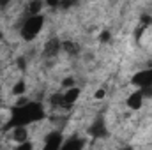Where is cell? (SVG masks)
Listing matches in <instances>:
<instances>
[{
  "label": "cell",
  "instance_id": "obj_1",
  "mask_svg": "<svg viewBox=\"0 0 152 150\" xmlns=\"http://www.w3.org/2000/svg\"><path fill=\"white\" fill-rule=\"evenodd\" d=\"M41 118H44V108L41 103H27L23 106H16L12 113H11V120L7 124L5 129L9 127H25L27 124H32V122H37Z\"/></svg>",
  "mask_w": 152,
  "mask_h": 150
},
{
  "label": "cell",
  "instance_id": "obj_2",
  "mask_svg": "<svg viewBox=\"0 0 152 150\" xmlns=\"http://www.w3.org/2000/svg\"><path fill=\"white\" fill-rule=\"evenodd\" d=\"M42 25H44V16H41V14L28 16L25 20L23 27H21V37L25 39V41H34V39L37 37V34L41 32Z\"/></svg>",
  "mask_w": 152,
  "mask_h": 150
},
{
  "label": "cell",
  "instance_id": "obj_3",
  "mask_svg": "<svg viewBox=\"0 0 152 150\" xmlns=\"http://www.w3.org/2000/svg\"><path fill=\"white\" fill-rule=\"evenodd\" d=\"M60 147H62V134L58 131H53L46 136L42 150H60Z\"/></svg>",
  "mask_w": 152,
  "mask_h": 150
},
{
  "label": "cell",
  "instance_id": "obj_4",
  "mask_svg": "<svg viewBox=\"0 0 152 150\" xmlns=\"http://www.w3.org/2000/svg\"><path fill=\"white\" fill-rule=\"evenodd\" d=\"M133 83L142 87V88H149L152 87V69H147V71H140L138 74L133 76Z\"/></svg>",
  "mask_w": 152,
  "mask_h": 150
},
{
  "label": "cell",
  "instance_id": "obj_5",
  "mask_svg": "<svg viewBox=\"0 0 152 150\" xmlns=\"http://www.w3.org/2000/svg\"><path fill=\"white\" fill-rule=\"evenodd\" d=\"M88 133H90V136H94V138H104V136H106V125H104V120L99 117V118L90 125Z\"/></svg>",
  "mask_w": 152,
  "mask_h": 150
},
{
  "label": "cell",
  "instance_id": "obj_6",
  "mask_svg": "<svg viewBox=\"0 0 152 150\" xmlns=\"http://www.w3.org/2000/svg\"><path fill=\"white\" fill-rule=\"evenodd\" d=\"M62 48V42L58 39H50L46 44H44V57H55Z\"/></svg>",
  "mask_w": 152,
  "mask_h": 150
},
{
  "label": "cell",
  "instance_id": "obj_7",
  "mask_svg": "<svg viewBox=\"0 0 152 150\" xmlns=\"http://www.w3.org/2000/svg\"><path fill=\"white\" fill-rule=\"evenodd\" d=\"M142 104H143V95H142V92H134V94H131V95L127 97V106H129L131 110H140Z\"/></svg>",
  "mask_w": 152,
  "mask_h": 150
},
{
  "label": "cell",
  "instance_id": "obj_8",
  "mask_svg": "<svg viewBox=\"0 0 152 150\" xmlns=\"http://www.w3.org/2000/svg\"><path fill=\"white\" fill-rule=\"evenodd\" d=\"M83 149V140H80V138H71L69 141H66L60 150H81Z\"/></svg>",
  "mask_w": 152,
  "mask_h": 150
},
{
  "label": "cell",
  "instance_id": "obj_9",
  "mask_svg": "<svg viewBox=\"0 0 152 150\" xmlns=\"http://www.w3.org/2000/svg\"><path fill=\"white\" fill-rule=\"evenodd\" d=\"M78 97H80V88L73 87V88H69V90L64 94V103H66V104H73V103H76Z\"/></svg>",
  "mask_w": 152,
  "mask_h": 150
},
{
  "label": "cell",
  "instance_id": "obj_10",
  "mask_svg": "<svg viewBox=\"0 0 152 150\" xmlns=\"http://www.w3.org/2000/svg\"><path fill=\"white\" fill-rule=\"evenodd\" d=\"M14 140L18 143H25L27 141V129L25 127H14Z\"/></svg>",
  "mask_w": 152,
  "mask_h": 150
},
{
  "label": "cell",
  "instance_id": "obj_11",
  "mask_svg": "<svg viewBox=\"0 0 152 150\" xmlns=\"http://www.w3.org/2000/svg\"><path fill=\"white\" fill-rule=\"evenodd\" d=\"M62 48L69 53V55H76L78 53V46H76L75 42H71V41H66V42H62Z\"/></svg>",
  "mask_w": 152,
  "mask_h": 150
},
{
  "label": "cell",
  "instance_id": "obj_12",
  "mask_svg": "<svg viewBox=\"0 0 152 150\" xmlns=\"http://www.w3.org/2000/svg\"><path fill=\"white\" fill-rule=\"evenodd\" d=\"M41 7H42L41 2H30V4H28V14H30V16H37L39 11H41Z\"/></svg>",
  "mask_w": 152,
  "mask_h": 150
},
{
  "label": "cell",
  "instance_id": "obj_13",
  "mask_svg": "<svg viewBox=\"0 0 152 150\" xmlns=\"http://www.w3.org/2000/svg\"><path fill=\"white\" fill-rule=\"evenodd\" d=\"M50 103H51V104H55V106L66 104V103H64V95H62V94H53V95H51V99H50Z\"/></svg>",
  "mask_w": 152,
  "mask_h": 150
},
{
  "label": "cell",
  "instance_id": "obj_14",
  "mask_svg": "<svg viewBox=\"0 0 152 150\" xmlns=\"http://www.w3.org/2000/svg\"><path fill=\"white\" fill-rule=\"evenodd\" d=\"M23 92H25V81H18L14 85V88H12V94L14 95H21Z\"/></svg>",
  "mask_w": 152,
  "mask_h": 150
},
{
  "label": "cell",
  "instance_id": "obj_15",
  "mask_svg": "<svg viewBox=\"0 0 152 150\" xmlns=\"http://www.w3.org/2000/svg\"><path fill=\"white\" fill-rule=\"evenodd\" d=\"M73 85H75V79H73V78H66V79L62 81V87H66L67 90L73 88Z\"/></svg>",
  "mask_w": 152,
  "mask_h": 150
},
{
  "label": "cell",
  "instance_id": "obj_16",
  "mask_svg": "<svg viewBox=\"0 0 152 150\" xmlns=\"http://www.w3.org/2000/svg\"><path fill=\"white\" fill-rule=\"evenodd\" d=\"M16 150H32V143H28V141H25V143H20Z\"/></svg>",
  "mask_w": 152,
  "mask_h": 150
},
{
  "label": "cell",
  "instance_id": "obj_17",
  "mask_svg": "<svg viewBox=\"0 0 152 150\" xmlns=\"http://www.w3.org/2000/svg\"><path fill=\"white\" fill-rule=\"evenodd\" d=\"M101 42H106V41H108V39H110V32H108V30H104V32H103V34H101Z\"/></svg>",
  "mask_w": 152,
  "mask_h": 150
},
{
  "label": "cell",
  "instance_id": "obj_18",
  "mask_svg": "<svg viewBox=\"0 0 152 150\" xmlns=\"http://www.w3.org/2000/svg\"><path fill=\"white\" fill-rule=\"evenodd\" d=\"M104 94H106V90H104V88L97 90V92H96V99H101V97H104Z\"/></svg>",
  "mask_w": 152,
  "mask_h": 150
},
{
  "label": "cell",
  "instance_id": "obj_19",
  "mask_svg": "<svg viewBox=\"0 0 152 150\" xmlns=\"http://www.w3.org/2000/svg\"><path fill=\"white\" fill-rule=\"evenodd\" d=\"M16 64H18V67H20V69H25V60H23L21 57H20L18 60H16Z\"/></svg>",
  "mask_w": 152,
  "mask_h": 150
},
{
  "label": "cell",
  "instance_id": "obj_20",
  "mask_svg": "<svg viewBox=\"0 0 152 150\" xmlns=\"http://www.w3.org/2000/svg\"><path fill=\"white\" fill-rule=\"evenodd\" d=\"M0 39H2V30H0Z\"/></svg>",
  "mask_w": 152,
  "mask_h": 150
},
{
  "label": "cell",
  "instance_id": "obj_21",
  "mask_svg": "<svg viewBox=\"0 0 152 150\" xmlns=\"http://www.w3.org/2000/svg\"><path fill=\"white\" fill-rule=\"evenodd\" d=\"M0 104H2V99H0Z\"/></svg>",
  "mask_w": 152,
  "mask_h": 150
}]
</instances>
